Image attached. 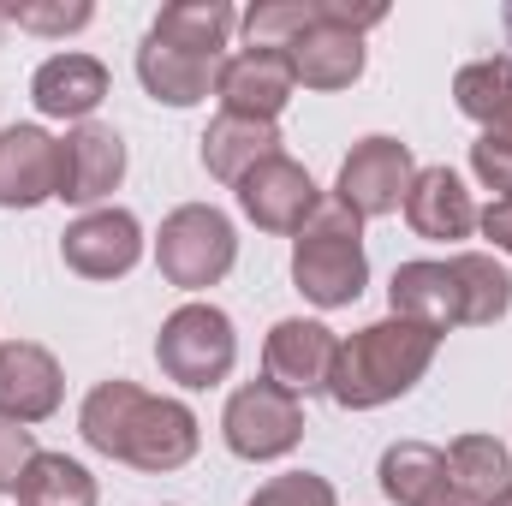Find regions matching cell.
<instances>
[{
	"mask_svg": "<svg viewBox=\"0 0 512 506\" xmlns=\"http://www.w3.org/2000/svg\"><path fill=\"white\" fill-rule=\"evenodd\" d=\"M78 429H84V441H90L96 453L126 459V465L155 471V477L191 465V459H197V441H203L197 411H191L185 399L143 393V387L126 381V376L90 387V399H84V411H78Z\"/></svg>",
	"mask_w": 512,
	"mask_h": 506,
	"instance_id": "cell-1",
	"label": "cell"
},
{
	"mask_svg": "<svg viewBox=\"0 0 512 506\" xmlns=\"http://www.w3.org/2000/svg\"><path fill=\"white\" fill-rule=\"evenodd\" d=\"M435 352H441L435 328L405 322V316H382V322L358 328L352 340H340V364H334V381H328V399L346 405V411L393 405L429 376Z\"/></svg>",
	"mask_w": 512,
	"mask_h": 506,
	"instance_id": "cell-2",
	"label": "cell"
},
{
	"mask_svg": "<svg viewBox=\"0 0 512 506\" xmlns=\"http://www.w3.org/2000/svg\"><path fill=\"white\" fill-rule=\"evenodd\" d=\"M292 286L316 310H346V304L364 298V286H370L364 221L340 197H322L316 215L298 227V239H292Z\"/></svg>",
	"mask_w": 512,
	"mask_h": 506,
	"instance_id": "cell-3",
	"label": "cell"
},
{
	"mask_svg": "<svg viewBox=\"0 0 512 506\" xmlns=\"http://www.w3.org/2000/svg\"><path fill=\"white\" fill-rule=\"evenodd\" d=\"M239 262V233L221 209L209 203H179L161 233H155V268L167 286L179 292H203V286H221Z\"/></svg>",
	"mask_w": 512,
	"mask_h": 506,
	"instance_id": "cell-4",
	"label": "cell"
},
{
	"mask_svg": "<svg viewBox=\"0 0 512 506\" xmlns=\"http://www.w3.org/2000/svg\"><path fill=\"white\" fill-rule=\"evenodd\" d=\"M387 18L382 0L370 6H352V0H328L322 6V24H310L292 48H286V66L304 90H352L364 78V30H376Z\"/></svg>",
	"mask_w": 512,
	"mask_h": 506,
	"instance_id": "cell-5",
	"label": "cell"
},
{
	"mask_svg": "<svg viewBox=\"0 0 512 506\" xmlns=\"http://www.w3.org/2000/svg\"><path fill=\"white\" fill-rule=\"evenodd\" d=\"M155 364H161V376L179 381V387H215V381H227L233 364H239L233 316L215 310V304H179L161 322V334H155Z\"/></svg>",
	"mask_w": 512,
	"mask_h": 506,
	"instance_id": "cell-6",
	"label": "cell"
},
{
	"mask_svg": "<svg viewBox=\"0 0 512 506\" xmlns=\"http://www.w3.org/2000/svg\"><path fill=\"white\" fill-rule=\"evenodd\" d=\"M221 435H227V447L239 453V459H251V465H268V459H286L298 441H304V405L286 393V387H274V381H245L233 399H227V411H221Z\"/></svg>",
	"mask_w": 512,
	"mask_h": 506,
	"instance_id": "cell-7",
	"label": "cell"
},
{
	"mask_svg": "<svg viewBox=\"0 0 512 506\" xmlns=\"http://www.w3.org/2000/svg\"><path fill=\"white\" fill-rule=\"evenodd\" d=\"M417 179V161H411V143L399 137H364L352 143V155L340 161V185L334 197L358 215V221H382V215H399L405 209V191Z\"/></svg>",
	"mask_w": 512,
	"mask_h": 506,
	"instance_id": "cell-8",
	"label": "cell"
},
{
	"mask_svg": "<svg viewBox=\"0 0 512 506\" xmlns=\"http://www.w3.org/2000/svg\"><path fill=\"white\" fill-rule=\"evenodd\" d=\"M340 364V334L322 328V322H304V316H286L268 328V346H262V376L274 387H286L292 399H310V393H328Z\"/></svg>",
	"mask_w": 512,
	"mask_h": 506,
	"instance_id": "cell-9",
	"label": "cell"
},
{
	"mask_svg": "<svg viewBox=\"0 0 512 506\" xmlns=\"http://www.w3.org/2000/svg\"><path fill=\"white\" fill-rule=\"evenodd\" d=\"M60 256L84 280H120L143 262V227L131 209H84L60 233Z\"/></svg>",
	"mask_w": 512,
	"mask_h": 506,
	"instance_id": "cell-10",
	"label": "cell"
},
{
	"mask_svg": "<svg viewBox=\"0 0 512 506\" xmlns=\"http://www.w3.org/2000/svg\"><path fill=\"white\" fill-rule=\"evenodd\" d=\"M126 179V137L114 126H72L60 137V203L78 209H102Z\"/></svg>",
	"mask_w": 512,
	"mask_h": 506,
	"instance_id": "cell-11",
	"label": "cell"
},
{
	"mask_svg": "<svg viewBox=\"0 0 512 506\" xmlns=\"http://www.w3.org/2000/svg\"><path fill=\"white\" fill-rule=\"evenodd\" d=\"M292 90H298V78H292V66H286L280 48H239V54H227L221 72H215V96H221V108L239 114V120H268V126H274V120L286 114Z\"/></svg>",
	"mask_w": 512,
	"mask_h": 506,
	"instance_id": "cell-12",
	"label": "cell"
},
{
	"mask_svg": "<svg viewBox=\"0 0 512 506\" xmlns=\"http://www.w3.org/2000/svg\"><path fill=\"white\" fill-rule=\"evenodd\" d=\"M233 191H239V209L251 215L262 233H298V227L316 215V203H322L316 179H310L292 155H268V161L251 167Z\"/></svg>",
	"mask_w": 512,
	"mask_h": 506,
	"instance_id": "cell-13",
	"label": "cell"
},
{
	"mask_svg": "<svg viewBox=\"0 0 512 506\" xmlns=\"http://www.w3.org/2000/svg\"><path fill=\"white\" fill-rule=\"evenodd\" d=\"M60 393H66V376L48 346H36V340L0 346V423H18V429L42 423L60 411Z\"/></svg>",
	"mask_w": 512,
	"mask_h": 506,
	"instance_id": "cell-14",
	"label": "cell"
},
{
	"mask_svg": "<svg viewBox=\"0 0 512 506\" xmlns=\"http://www.w3.org/2000/svg\"><path fill=\"white\" fill-rule=\"evenodd\" d=\"M60 197V137L42 126L0 131V209H36Z\"/></svg>",
	"mask_w": 512,
	"mask_h": 506,
	"instance_id": "cell-15",
	"label": "cell"
},
{
	"mask_svg": "<svg viewBox=\"0 0 512 506\" xmlns=\"http://www.w3.org/2000/svg\"><path fill=\"white\" fill-rule=\"evenodd\" d=\"M387 304H393V316L423 322V328H435V334L465 328V292H459V274H453V262H435V256L399 262L393 280H387Z\"/></svg>",
	"mask_w": 512,
	"mask_h": 506,
	"instance_id": "cell-16",
	"label": "cell"
},
{
	"mask_svg": "<svg viewBox=\"0 0 512 506\" xmlns=\"http://www.w3.org/2000/svg\"><path fill=\"white\" fill-rule=\"evenodd\" d=\"M30 102H36V114H48V120H90L102 102H108V66L96 60V54H78V48H66V54H48L42 66H36V78H30Z\"/></svg>",
	"mask_w": 512,
	"mask_h": 506,
	"instance_id": "cell-17",
	"label": "cell"
},
{
	"mask_svg": "<svg viewBox=\"0 0 512 506\" xmlns=\"http://www.w3.org/2000/svg\"><path fill=\"white\" fill-rule=\"evenodd\" d=\"M405 221H411L417 239L453 245V239L477 233V203H471V191L453 167H417V179L405 191Z\"/></svg>",
	"mask_w": 512,
	"mask_h": 506,
	"instance_id": "cell-18",
	"label": "cell"
},
{
	"mask_svg": "<svg viewBox=\"0 0 512 506\" xmlns=\"http://www.w3.org/2000/svg\"><path fill=\"white\" fill-rule=\"evenodd\" d=\"M215 72L221 60H197L185 48H167L155 36H143L137 48V84L149 90V102H167V108H197L215 96Z\"/></svg>",
	"mask_w": 512,
	"mask_h": 506,
	"instance_id": "cell-19",
	"label": "cell"
},
{
	"mask_svg": "<svg viewBox=\"0 0 512 506\" xmlns=\"http://www.w3.org/2000/svg\"><path fill=\"white\" fill-rule=\"evenodd\" d=\"M233 30H239V12H233L227 0H173V6H161L155 24H149L155 42L185 48V54H197V60H221V48L233 42Z\"/></svg>",
	"mask_w": 512,
	"mask_h": 506,
	"instance_id": "cell-20",
	"label": "cell"
},
{
	"mask_svg": "<svg viewBox=\"0 0 512 506\" xmlns=\"http://www.w3.org/2000/svg\"><path fill=\"white\" fill-rule=\"evenodd\" d=\"M268 155H280V126L268 120H239V114H221L215 126L203 131V167L221 179V185H239L251 167H262Z\"/></svg>",
	"mask_w": 512,
	"mask_h": 506,
	"instance_id": "cell-21",
	"label": "cell"
},
{
	"mask_svg": "<svg viewBox=\"0 0 512 506\" xmlns=\"http://www.w3.org/2000/svg\"><path fill=\"white\" fill-rule=\"evenodd\" d=\"M376 477H382V495L393 506H423L447 483V453L429 441H393L376 465Z\"/></svg>",
	"mask_w": 512,
	"mask_h": 506,
	"instance_id": "cell-22",
	"label": "cell"
},
{
	"mask_svg": "<svg viewBox=\"0 0 512 506\" xmlns=\"http://www.w3.org/2000/svg\"><path fill=\"white\" fill-rule=\"evenodd\" d=\"M447 483L465 489L471 501H495L512 489V453L495 441V435H459L447 447Z\"/></svg>",
	"mask_w": 512,
	"mask_h": 506,
	"instance_id": "cell-23",
	"label": "cell"
},
{
	"mask_svg": "<svg viewBox=\"0 0 512 506\" xmlns=\"http://www.w3.org/2000/svg\"><path fill=\"white\" fill-rule=\"evenodd\" d=\"M453 274H459V292H465V328H495L512 310V274L483 251H459L447 256Z\"/></svg>",
	"mask_w": 512,
	"mask_h": 506,
	"instance_id": "cell-24",
	"label": "cell"
},
{
	"mask_svg": "<svg viewBox=\"0 0 512 506\" xmlns=\"http://www.w3.org/2000/svg\"><path fill=\"white\" fill-rule=\"evenodd\" d=\"M18 506H96V477L66 453H36L18 483Z\"/></svg>",
	"mask_w": 512,
	"mask_h": 506,
	"instance_id": "cell-25",
	"label": "cell"
},
{
	"mask_svg": "<svg viewBox=\"0 0 512 506\" xmlns=\"http://www.w3.org/2000/svg\"><path fill=\"white\" fill-rule=\"evenodd\" d=\"M453 108H459L465 120H477L483 131L495 126L512 108V60L507 54H489V60L459 66V78H453Z\"/></svg>",
	"mask_w": 512,
	"mask_h": 506,
	"instance_id": "cell-26",
	"label": "cell"
},
{
	"mask_svg": "<svg viewBox=\"0 0 512 506\" xmlns=\"http://www.w3.org/2000/svg\"><path fill=\"white\" fill-rule=\"evenodd\" d=\"M322 6H328V0H256L251 12L239 18V24H245V42L286 54L310 24H322Z\"/></svg>",
	"mask_w": 512,
	"mask_h": 506,
	"instance_id": "cell-27",
	"label": "cell"
},
{
	"mask_svg": "<svg viewBox=\"0 0 512 506\" xmlns=\"http://www.w3.org/2000/svg\"><path fill=\"white\" fill-rule=\"evenodd\" d=\"M245 506H334V483L316 471H286V477L262 483Z\"/></svg>",
	"mask_w": 512,
	"mask_h": 506,
	"instance_id": "cell-28",
	"label": "cell"
},
{
	"mask_svg": "<svg viewBox=\"0 0 512 506\" xmlns=\"http://www.w3.org/2000/svg\"><path fill=\"white\" fill-rule=\"evenodd\" d=\"M6 18L18 30H36V36H72V30H84L96 18V6L90 0H72V6H12Z\"/></svg>",
	"mask_w": 512,
	"mask_h": 506,
	"instance_id": "cell-29",
	"label": "cell"
},
{
	"mask_svg": "<svg viewBox=\"0 0 512 506\" xmlns=\"http://www.w3.org/2000/svg\"><path fill=\"white\" fill-rule=\"evenodd\" d=\"M471 173L495 191V203H512V143L477 137V143H471Z\"/></svg>",
	"mask_w": 512,
	"mask_h": 506,
	"instance_id": "cell-30",
	"label": "cell"
},
{
	"mask_svg": "<svg viewBox=\"0 0 512 506\" xmlns=\"http://www.w3.org/2000/svg\"><path fill=\"white\" fill-rule=\"evenodd\" d=\"M36 453H42V447L30 441V429H18V423H0V489H18Z\"/></svg>",
	"mask_w": 512,
	"mask_h": 506,
	"instance_id": "cell-31",
	"label": "cell"
},
{
	"mask_svg": "<svg viewBox=\"0 0 512 506\" xmlns=\"http://www.w3.org/2000/svg\"><path fill=\"white\" fill-rule=\"evenodd\" d=\"M477 227H483V239L501 256H512V203H489V209L477 215Z\"/></svg>",
	"mask_w": 512,
	"mask_h": 506,
	"instance_id": "cell-32",
	"label": "cell"
},
{
	"mask_svg": "<svg viewBox=\"0 0 512 506\" xmlns=\"http://www.w3.org/2000/svg\"><path fill=\"white\" fill-rule=\"evenodd\" d=\"M423 506H483V501H471L465 489H453V483H441V489H435V495H429Z\"/></svg>",
	"mask_w": 512,
	"mask_h": 506,
	"instance_id": "cell-33",
	"label": "cell"
},
{
	"mask_svg": "<svg viewBox=\"0 0 512 506\" xmlns=\"http://www.w3.org/2000/svg\"><path fill=\"white\" fill-rule=\"evenodd\" d=\"M483 137H501V143H512V108H507V114H501L489 131H483Z\"/></svg>",
	"mask_w": 512,
	"mask_h": 506,
	"instance_id": "cell-34",
	"label": "cell"
},
{
	"mask_svg": "<svg viewBox=\"0 0 512 506\" xmlns=\"http://www.w3.org/2000/svg\"><path fill=\"white\" fill-rule=\"evenodd\" d=\"M501 24H507V48H512V6L501 12ZM507 60H512V54H507Z\"/></svg>",
	"mask_w": 512,
	"mask_h": 506,
	"instance_id": "cell-35",
	"label": "cell"
},
{
	"mask_svg": "<svg viewBox=\"0 0 512 506\" xmlns=\"http://www.w3.org/2000/svg\"><path fill=\"white\" fill-rule=\"evenodd\" d=\"M489 506H512V489H507V495H495V501H489Z\"/></svg>",
	"mask_w": 512,
	"mask_h": 506,
	"instance_id": "cell-36",
	"label": "cell"
}]
</instances>
